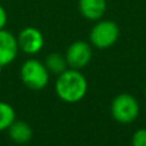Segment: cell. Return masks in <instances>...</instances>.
Instances as JSON below:
<instances>
[{"label":"cell","instance_id":"3","mask_svg":"<svg viewBox=\"0 0 146 146\" xmlns=\"http://www.w3.org/2000/svg\"><path fill=\"white\" fill-rule=\"evenodd\" d=\"M119 35H121V30L114 21L101 18L96 21L94 27L91 28L88 38L94 48L104 50L114 46V44L118 41Z\"/></svg>","mask_w":146,"mask_h":146},{"label":"cell","instance_id":"6","mask_svg":"<svg viewBox=\"0 0 146 146\" xmlns=\"http://www.w3.org/2000/svg\"><path fill=\"white\" fill-rule=\"evenodd\" d=\"M17 42L19 50H22L25 54L35 55L42 50L45 38H44L42 32L38 28L28 26V27H25L19 31L17 36Z\"/></svg>","mask_w":146,"mask_h":146},{"label":"cell","instance_id":"11","mask_svg":"<svg viewBox=\"0 0 146 146\" xmlns=\"http://www.w3.org/2000/svg\"><path fill=\"white\" fill-rule=\"evenodd\" d=\"M15 121V110L10 104L0 101V132L7 131Z\"/></svg>","mask_w":146,"mask_h":146},{"label":"cell","instance_id":"12","mask_svg":"<svg viewBox=\"0 0 146 146\" xmlns=\"http://www.w3.org/2000/svg\"><path fill=\"white\" fill-rule=\"evenodd\" d=\"M132 146H146V128H140L132 135Z\"/></svg>","mask_w":146,"mask_h":146},{"label":"cell","instance_id":"13","mask_svg":"<svg viewBox=\"0 0 146 146\" xmlns=\"http://www.w3.org/2000/svg\"><path fill=\"white\" fill-rule=\"evenodd\" d=\"M7 22H8V13H7V10H5V8L0 4V30L5 28Z\"/></svg>","mask_w":146,"mask_h":146},{"label":"cell","instance_id":"8","mask_svg":"<svg viewBox=\"0 0 146 146\" xmlns=\"http://www.w3.org/2000/svg\"><path fill=\"white\" fill-rule=\"evenodd\" d=\"M106 0H78V12L85 19L96 22L106 13Z\"/></svg>","mask_w":146,"mask_h":146},{"label":"cell","instance_id":"5","mask_svg":"<svg viewBox=\"0 0 146 146\" xmlns=\"http://www.w3.org/2000/svg\"><path fill=\"white\" fill-rule=\"evenodd\" d=\"M67 64L72 69H83L92 59V45L82 40H77L68 46L66 51Z\"/></svg>","mask_w":146,"mask_h":146},{"label":"cell","instance_id":"1","mask_svg":"<svg viewBox=\"0 0 146 146\" xmlns=\"http://www.w3.org/2000/svg\"><path fill=\"white\" fill-rule=\"evenodd\" d=\"M88 83L86 77L78 69L67 68L55 81V92L62 101L76 104L86 96Z\"/></svg>","mask_w":146,"mask_h":146},{"label":"cell","instance_id":"4","mask_svg":"<svg viewBox=\"0 0 146 146\" xmlns=\"http://www.w3.org/2000/svg\"><path fill=\"white\" fill-rule=\"evenodd\" d=\"M110 113L114 121L118 123H132L140 114V104L131 94H119L111 101Z\"/></svg>","mask_w":146,"mask_h":146},{"label":"cell","instance_id":"14","mask_svg":"<svg viewBox=\"0 0 146 146\" xmlns=\"http://www.w3.org/2000/svg\"><path fill=\"white\" fill-rule=\"evenodd\" d=\"M145 99H146V91H145Z\"/></svg>","mask_w":146,"mask_h":146},{"label":"cell","instance_id":"9","mask_svg":"<svg viewBox=\"0 0 146 146\" xmlns=\"http://www.w3.org/2000/svg\"><path fill=\"white\" fill-rule=\"evenodd\" d=\"M7 131L10 140L15 144H27L33 136L32 127L25 121H14Z\"/></svg>","mask_w":146,"mask_h":146},{"label":"cell","instance_id":"7","mask_svg":"<svg viewBox=\"0 0 146 146\" xmlns=\"http://www.w3.org/2000/svg\"><path fill=\"white\" fill-rule=\"evenodd\" d=\"M19 48L17 42V36H14L5 28L0 30V71L15 60Z\"/></svg>","mask_w":146,"mask_h":146},{"label":"cell","instance_id":"2","mask_svg":"<svg viewBox=\"0 0 146 146\" xmlns=\"http://www.w3.org/2000/svg\"><path fill=\"white\" fill-rule=\"evenodd\" d=\"M19 76L26 87L33 91L44 90L50 80V72L45 63L37 59H27L21 67Z\"/></svg>","mask_w":146,"mask_h":146},{"label":"cell","instance_id":"10","mask_svg":"<svg viewBox=\"0 0 146 146\" xmlns=\"http://www.w3.org/2000/svg\"><path fill=\"white\" fill-rule=\"evenodd\" d=\"M44 63H45L48 71L50 73H53V74H60V73H63L68 68L66 55H63V54H60V53L49 54Z\"/></svg>","mask_w":146,"mask_h":146}]
</instances>
